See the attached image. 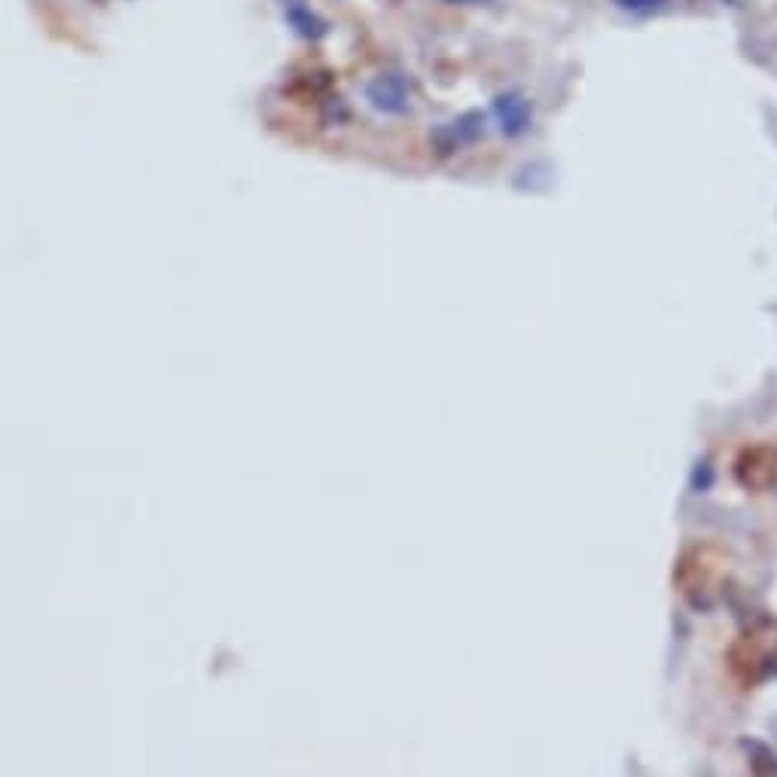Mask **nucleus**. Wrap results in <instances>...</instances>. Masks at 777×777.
<instances>
[{"label":"nucleus","instance_id":"nucleus-1","mask_svg":"<svg viewBox=\"0 0 777 777\" xmlns=\"http://www.w3.org/2000/svg\"><path fill=\"white\" fill-rule=\"evenodd\" d=\"M735 476L750 491L771 488L777 482V448H771V445L744 448L738 464H735Z\"/></svg>","mask_w":777,"mask_h":777},{"label":"nucleus","instance_id":"nucleus-2","mask_svg":"<svg viewBox=\"0 0 777 777\" xmlns=\"http://www.w3.org/2000/svg\"><path fill=\"white\" fill-rule=\"evenodd\" d=\"M366 98L375 110L400 116L409 110V86L400 74H378L366 86Z\"/></svg>","mask_w":777,"mask_h":777},{"label":"nucleus","instance_id":"nucleus-3","mask_svg":"<svg viewBox=\"0 0 777 777\" xmlns=\"http://www.w3.org/2000/svg\"><path fill=\"white\" fill-rule=\"evenodd\" d=\"M494 113H497V119H500L503 135H509V138L522 135L525 128L531 125V104H528L522 95H518V92L497 95V101H494Z\"/></svg>","mask_w":777,"mask_h":777},{"label":"nucleus","instance_id":"nucleus-4","mask_svg":"<svg viewBox=\"0 0 777 777\" xmlns=\"http://www.w3.org/2000/svg\"><path fill=\"white\" fill-rule=\"evenodd\" d=\"M284 19H287V25H290L299 37H305V40H320V37L330 34V22L323 19V16H317V13H311L305 4L284 10Z\"/></svg>","mask_w":777,"mask_h":777},{"label":"nucleus","instance_id":"nucleus-5","mask_svg":"<svg viewBox=\"0 0 777 777\" xmlns=\"http://www.w3.org/2000/svg\"><path fill=\"white\" fill-rule=\"evenodd\" d=\"M668 4V0H619L622 10H631V13H656Z\"/></svg>","mask_w":777,"mask_h":777},{"label":"nucleus","instance_id":"nucleus-6","mask_svg":"<svg viewBox=\"0 0 777 777\" xmlns=\"http://www.w3.org/2000/svg\"><path fill=\"white\" fill-rule=\"evenodd\" d=\"M445 4H451V7H485V4H491V0H445Z\"/></svg>","mask_w":777,"mask_h":777},{"label":"nucleus","instance_id":"nucleus-7","mask_svg":"<svg viewBox=\"0 0 777 777\" xmlns=\"http://www.w3.org/2000/svg\"><path fill=\"white\" fill-rule=\"evenodd\" d=\"M278 4H281L284 10H290V7H299V4H305V0H278Z\"/></svg>","mask_w":777,"mask_h":777}]
</instances>
